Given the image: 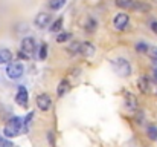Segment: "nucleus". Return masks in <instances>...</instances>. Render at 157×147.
Here are the masks:
<instances>
[{
    "label": "nucleus",
    "instance_id": "nucleus-1",
    "mask_svg": "<svg viewBox=\"0 0 157 147\" xmlns=\"http://www.w3.org/2000/svg\"><path fill=\"white\" fill-rule=\"evenodd\" d=\"M111 67H113L114 74H117V75L122 77V78H127V77H130V74H131V64H130V61H128L127 58H124V57L113 58V60H111Z\"/></svg>",
    "mask_w": 157,
    "mask_h": 147
},
{
    "label": "nucleus",
    "instance_id": "nucleus-2",
    "mask_svg": "<svg viewBox=\"0 0 157 147\" xmlns=\"http://www.w3.org/2000/svg\"><path fill=\"white\" fill-rule=\"evenodd\" d=\"M23 130V118L20 116H12L8 124L5 126L3 132H5V137L6 138H14V137H18V133Z\"/></svg>",
    "mask_w": 157,
    "mask_h": 147
},
{
    "label": "nucleus",
    "instance_id": "nucleus-3",
    "mask_svg": "<svg viewBox=\"0 0 157 147\" xmlns=\"http://www.w3.org/2000/svg\"><path fill=\"white\" fill-rule=\"evenodd\" d=\"M5 74L9 80H18L25 74V64L20 61H11L9 64H6Z\"/></svg>",
    "mask_w": 157,
    "mask_h": 147
},
{
    "label": "nucleus",
    "instance_id": "nucleus-4",
    "mask_svg": "<svg viewBox=\"0 0 157 147\" xmlns=\"http://www.w3.org/2000/svg\"><path fill=\"white\" fill-rule=\"evenodd\" d=\"M37 51V42L34 37H25L20 45V57L23 58H31L34 52Z\"/></svg>",
    "mask_w": 157,
    "mask_h": 147
},
{
    "label": "nucleus",
    "instance_id": "nucleus-5",
    "mask_svg": "<svg viewBox=\"0 0 157 147\" xmlns=\"http://www.w3.org/2000/svg\"><path fill=\"white\" fill-rule=\"evenodd\" d=\"M52 22V14L51 12H38L35 15V20H34V25L35 28L38 29H46Z\"/></svg>",
    "mask_w": 157,
    "mask_h": 147
},
{
    "label": "nucleus",
    "instance_id": "nucleus-6",
    "mask_svg": "<svg viewBox=\"0 0 157 147\" xmlns=\"http://www.w3.org/2000/svg\"><path fill=\"white\" fill-rule=\"evenodd\" d=\"M128 23H130V17H128L127 14H124V12L116 14V15H114V18H113L114 29H117V31H124V29L128 26Z\"/></svg>",
    "mask_w": 157,
    "mask_h": 147
},
{
    "label": "nucleus",
    "instance_id": "nucleus-7",
    "mask_svg": "<svg viewBox=\"0 0 157 147\" xmlns=\"http://www.w3.org/2000/svg\"><path fill=\"white\" fill-rule=\"evenodd\" d=\"M15 103L21 107H26L28 106V91L25 86H18L17 89V94H15Z\"/></svg>",
    "mask_w": 157,
    "mask_h": 147
},
{
    "label": "nucleus",
    "instance_id": "nucleus-8",
    "mask_svg": "<svg viewBox=\"0 0 157 147\" xmlns=\"http://www.w3.org/2000/svg\"><path fill=\"white\" fill-rule=\"evenodd\" d=\"M37 106H38V109L40 110H49L51 109V106H52V98L49 97L48 94H41V95H38L37 97Z\"/></svg>",
    "mask_w": 157,
    "mask_h": 147
},
{
    "label": "nucleus",
    "instance_id": "nucleus-9",
    "mask_svg": "<svg viewBox=\"0 0 157 147\" xmlns=\"http://www.w3.org/2000/svg\"><path fill=\"white\" fill-rule=\"evenodd\" d=\"M12 61V52L9 48L0 46V66L3 64H9Z\"/></svg>",
    "mask_w": 157,
    "mask_h": 147
},
{
    "label": "nucleus",
    "instance_id": "nucleus-10",
    "mask_svg": "<svg viewBox=\"0 0 157 147\" xmlns=\"http://www.w3.org/2000/svg\"><path fill=\"white\" fill-rule=\"evenodd\" d=\"M95 52H96V48L89 42H84V43L79 45V54L84 55V57H92Z\"/></svg>",
    "mask_w": 157,
    "mask_h": 147
},
{
    "label": "nucleus",
    "instance_id": "nucleus-11",
    "mask_svg": "<svg viewBox=\"0 0 157 147\" xmlns=\"http://www.w3.org/2000/svg\"><path fill=\"white\" fill-rule=\"evenodd\" d=\"M137 86H139L140 92L147 94V92L150 91V80H148L147 77H139V80H137Z\"/></svg>",
    "mask_w": 157,
    "mask_h": 147
},
{
    "label": "nucleus",
    "instance_id": "nucleus-12",
    "mask_svg": "<svg viewBox=\"0 0 157 147\" xmlns=\"http://www.w3.org/2000/svg\"><path fill=\"white\" fill-rule=\"evenodd\" d=\"M69 81L67 80H61V83L58 84V88H56V95L58 97H63V95H66V92L69 91Z\"/></svg>",
    "mask_w": 157,
    "mask_h": 147
},
{
    "label": "nucleus",
    "instance_id": "nucleus-13",
    "mask_svg": "<svg viewBox=\"0 0 157 147\" xmlns=\"http://www.w3.org/2000/svg\"><path fill=\"white\" fill-rule=\"evenodd\" d=\"M32 120H34V112H29V113L23 118V130H25V132L29 130V127H31V124H32Z\"/></svg>",
    "mask_w": 157,
    "mask_h": 147
},
{
    "label": "nucleus",
    "instance_id": "nucleus-14",
    "mask_svg": "<svg viewBox=\"0 0 157 147\" xmlns=\"http://www.w3.org/2000/svg\"><path fill=\"white\" fill-rule=\"evenodd\" d=\"M66 2L67 0H49V8L52 11H58V9H61L66 5Z\"/></svg>",
    "mask_w": 157,
    "mask_h": 147
},
{
    "label": "nucleus",
    "instance_id": "nucleus-15",
    "mask_svg": "<svg viewBox=\"0 0 157 147\" xmlns=\"http://www.w3.org/2000/svg\"><path fill=\"white\" fill-rule=\"evenodd\" d=\"M114 3H116L119 8H122V9H128V8L133 6L134 0H114Z\"/></svg>",
    "mask_w": 157,
    "mask_h": 147
},
{
    "label": "nucleus",
    "instance_id": "nucleus-16",
    "mask_svg": "<svg viewBox=\"0 0 157 147\" xmlns=\"http://www.w3.org/2000/svg\"><path fill=\"white\" fill-rule=\"evenodd\" d=\"M49 46L46 45V43H43L41 46H40V49H38V58L40 60H46V57H48V54H49Z\"/></svg>",
    "mask_w": 157,
    "mask_h": 147
},
{
    "label": "nucleus",
    "instance_id": "nucleus-17",
    "mask_svg": "<svg viewBox=\"0 0 157 147\" xmlns=\"http://www.w3.org/2000/svg\"><path fill=\"white\" fill-rule=\"evenodd\" d=\"M136 97L134 95H127V109L130 110H134L136 109Z\"/></svg>",
    "mask_w": 157,
    "mask_h": 147
},
{
    "label": "nucleus",
    "instance_id": "nucleus-18",
    "mask_svg": "<svg viewBox=\"0 0 157 147\" xmlns=\"http://www.w3.org/2000/svg\"><path fill=\"white\" fill-rule=\"evenodd\" d=\"M134 11H150V6L147 3H142V2H137V3H133L131 6Z\"/></svg>",
    "mask_w": 157,
    "mask_h": 147
},
{
    "label": "nucleus",
    "instance_id": "nucleus-19",
    "mask_svg": "<svg viewBox=\"0 0 157 147\" xmlns=\"http://www.w3.org/2000/svg\"><path fill=\"white\" fill-rule=\"evenodd\" d=\"M70 37H72V34H69V32H61V34H58V35H56V43L69 42V40H70Z\"/></svg>",
    "mask_w": 157,
    "mask_h": 147
},
{
    "label": "nucleus",
    "instance_id": "nucleus-20",
    "mask_svg": "<svg viewBox=\"0 0 157 147\" xmlns=\"http://www.w3.org/2000/svg\"><path fill=\"white\" fill-rule=\"evenodd\" d=\"M61 28H63V18L59 17L58 20H55V22H53L52 26H51L49 29H51V32H58V31H59Z\"/></svg>",
    "mask_w": 157,
    "mask_h": 147
},
{
    "label": "nucleus",
    "instance_id": "nucleus-21",
    "mask_svg": "<svg viewBox=\"0 0 157 147\" xmlns=\"http://www.w3.org/2000/svg\"><path fill=\"white\" fill-rule=\"evenodd\" d=\"M79 45H81L79 42H73V43H72V45L67 48V52H69L70 55H75V54H78V52H79Z\"/></svg>",
    "mask_w": 157,
    "mask_h": 147
},
{
    "label": "nucleus",
    "instance_id": "nucleus-22",
    "mask_svg": "<svg viewBox=\"0 0 157 147\" xmlns=\"http://www.w3.org/2000/svg\"><path fill=\"white\" fill-rule=\"evenodd\" d=\"M148 49H150V46H148L147 43H144V42H139V43L136 45V51H137L139 54H147Z\"/></svg>",
    "mask_w": 157,
    "mask_h": 147
},
{
    "label": "nucleus",
    "instance_id": "nucleus-23",
    "mask_svg": "<svg viewBox=\"0 0 157 147\" xmlns=\"http://www.w3.org/2000/svg\"><path fill=\"white\" fill-rule=\"evenodd\" d=\"M148 137H150V140H157V127L154 126H151V127H148Z\"/></svg>",
    "mask_w": 157,
    "mask_h": 147
},
{
    "label": "nucleus",
    "instance_id": "nucleus-24",
    "mask_svg": "<svg viewBox=\"0 0 157 147\" xmlns=\"http://www.w3.org/2000/svg\"><path fill=\"white\" fill-rule=\"evenodd\" d=\"M86 28H87V31H95V29H96V20H93V18H90Z\"/></svg>",
    "mask_w": 157,
    "mask_h": 147
},
{
    "label": "nucleus",
    "instance_id": "nucleus-25",
    "mask_svg": "<svg viewBox=\"0 0 157 147\" xmlns=\"http://www.w3.org/2000/svg\"><path fill=\"white\" fill-rule=\"evenodd\" d=\"M0 147H14V146H12L11 141H8V140H5V138L0 137Z\"/></svg>",
    "mask_w": 157,
    "mask_h": 147
},
{
    "label": "nucleus",
    "instance_id": "nucleus-26",
    "mask_svg": "<svg viewBox=\"0 0 157 147\" xmlns=\"http://www.w3.org/2000/svg\"><path fill=\"white\" fill-rule=\"evenodd\" d=\"M151 29H153L154 34H157V22H153V23H151Z\"/></svg>",
    "mask_w": 157,
    "mask_h": 147
},
{
    "label": "nucleus",
    "instance_id": "nucleus-27",
    "mask_svg": "<svg viewBox=\"0 0 157 147\" xmlns=\"http://www.w3.org/2000/svg\"><path fill=\"white\" fill-rule=\"evenodd\" d=\"M153 80L157 83V69H153Z\"/></svg>",
    "mask_w": 157,
    "mask_h": 147
}]
</instances>
